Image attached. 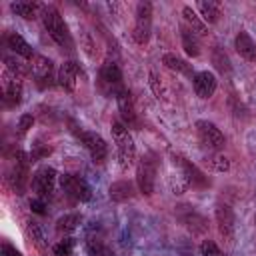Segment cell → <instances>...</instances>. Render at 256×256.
Wrapping results in <instances>:
<instances>
[{
  "label": "cell",
  "instance_id": "6da1fadb",
  "mask_svg": "<svg viewBox=\"0 0 256 256\" xmlns=\"http://www.w3.org/2000/svg\"><path fill=\"white\" fill-rule=\"evenodd\" d=\"M112 136H114V142H116V148H118L120 166L122 168L132 166L134 158H136V148H134V140H132V136L128 132V126L122 120H114L112 122Z\"/></svg>",
  "mask_w": 256,
  "mask_h": 256
},
{
  "label": "cell",
  "instance_id": "7a4b0ae2",
  "mask_svg": "<svg viewBox=\"0 0 256 256\" xmlns=\"http://www.w3.org/2000/svg\"><path fill=\"white\" fill-rule=\"evenodd\" d=\"M42 20H44V28L48 30L50 38H52L58 46H62V48H66V50H72V38H70L68 26H66V22L62 20L60 12L50 6V8L44 10Z\"/></svg>",
  "mask_w": 256,
  "mask_h": 256
},
{
  "label": "cell",
  "instance_id": "3957f363",
  "mask_svg": "<svg viewBox=\"0 0 256 256\" xmlns=\"http://www.w3.org/2000/svg\"><path fill=\"white\" fill-rule=\"evenodd\" d=\"M152 28V4L150 2H138L136 6V24H134V40L138 44H146L150 38Z\"/></svg>",
  "mask_w": 256,
  "mask_h": 256
},
{
  "label": "cell",
  "instance_id": "277c9868",
  "mask_svg": "<svg viewBox=\"0 0 256 256\" xmlns=\"http://www.w3.org/2000/svg\"><path fill=\"white\" fill-rule=\"evenodd\" d=\"M100 88L108 94V96H118L122 90H126L122 86V72L118 68V64L114 62H106L100 68Z\"/></svg>",
  "mask_w": 256,
  "mask_h": 256
},
{
  "label": "cell",
  "instance_id": "5b68a950",
  "mask_svg": "<svg viewBox=\"0 0 256 256\" xmlns=\"http://www.w3.org/2000/svg\"><path fill=\"white\" fill-rule=\"evenodd\" d=\"M154 180H156V160L154 156H144L136 170V182L140 192L150 196L154 192Z\"/></svg>",
  "mask_w": 256,
  "mask_h": 256
},
{
  "label": "cell",
  "instance_id": "8992f818",
  "mask_svg": "<svg viewBox=\"0 0 256 256\" xmlns=\"http://www.w3.org/2000/svg\"><path fill=\"white\" fill-rule=\"evenodd\" d=\"M60 186H62V190H64L70 198L80 200V202H86V200H90V196H92L90 186L86 184V180L80 178V176H76V174H62V176H60Z\"/></svg>",
  "mask_w": 256,
  "mask_h": 256
},
{
  "label": "cell",
  "instance_id": "52a82bcc",
  "mask_svg": "<svg viewBox=\"0 0 256 256\" xmlns=\"http://www.w3.org/2000/svg\"><path fill=\"white\" fill-rule=\"evenodd\" d=\"M78 134V138H80V142L84 144V148L90 152V156H92V160L96 162V164H102L104 160H106V156H108V146H106V142H104V138L100 136V134H96V132H76Z\"/></svg>",
  "mask_w": 256,
  "mask_h": 256
},
{
  "label": "cell",
  "instance_id": "ba28073f",
  "mask_svg": "<svg viewBox=\"0 0 256 256\" xmlns=\"http://www.w3.org/2000/svg\"><path fill=\"white\" fill-rule=\"evenodd\" d=\"M56 170L50 168V166H44L40 170H36V174L32 176V190L38 194V198H48L54 190V184H56Z\"/></svg>",
  "mask_w": 256,
  "mask_h": 256
},
{
  "label": "cell",
  "instance_id": "9c48e42d",
  "mask_svg": "<svg viewBox=\"0 0 256 256\" xmlns=\"http://www.w3.org/2000/svg\"><path fill=\"white\" fill-rule=\"evenodd\" d=\"M196 132H198V138L204 146L212 148V150H218L224 146V134L220 132V128L208 120H198L196 122Z\"/></svg>",
  "mask_w": 256,
  "mask_h": 256
},
{
  "label": "cell",
  "instance_id": "30bf717a",
  "mask_svg": "<svg viewBox=\"0 0 256 256\" xmlns=\"http://www.w3.org/2000/svg\"><path fill=\"white\" fill-rule=\"evenodd\" d=\"M174 162L182 168V176H184L186 186H192V188H206V186H210V180L206 178V174L202 170H198V166H194L192 162H188L182 156H176Z\"/></svg>",
  "mask_w": 256,
  "mask_h": 256
},
{
  "label": "cell",
  "instance_id": "8fae6325",
  "mask_svg": "<svg viewBox=\"0 0 256 256\" xmlns=\"http://www.w3.org/2000/svg\"><path fill=\"white\" fill-rule=\"evenodd\" d=\"M214 218H216V226H218V232L224 240L232 242L234 238V230H236V218H234V212L230 206L226 204H218L216 206V212H214Z\"/></svg>",
  "mask_w": 256,
  "mask_h": 256
},
{
  "label": "cell",
  "instance_id": "7c38bea8",
  "mask_svg": "<svg viewBox=\"0 0 256 256\" xmlns=\"http://www.w3.org/2000/svg\"><path fill=\"white\" fill-rule=\"evenodd\" d=\"M8 180H10V186L16 194L24 192L26 182H28V160L22 152H16V162H14V168H12Z\"/></svg>",
  "mask_w": 256,
  "mask_h": 256
},
{
  "label": "cell",
  "instance_id": "4fadbf2b",
  "mask_svg": "<svg viewBox=\"0 0 256 256\" xmlns=\"http://www.w3.org/2000/svg\"><path fill=\"white\" fill-rule=\"evenodd\" d=\"M30 68H32V74H34L36 82H38L42 88H44V86H50L52 70H54V66H52V60H50V58H46V56H34V58H32Z\"/></svg>",
  "mask_w": 256,
  "mask_h": 256
},
{
  "label": "cell",
  "instance_id": "5bb4252c",
  "mask_svg": "<svg viewBox=\"0 0 256 256\" xmlns=\"http://www.w3.org/2000/svg\"><path fill=\"white\" fill-rule=\"evenodd\" d=\"M4 100L6 106H16L22 100V80L12 72H6L4 76Z\"/></svg>",
  "mask_w": 256,
  "mask_h": 256
},
{
  "label": "cell",
  "instance_id": "9a60e30c",
  "mask_svg": "<svg viewBox=\"0 0 256 256\" xmlns=\"http://www.w3.org/2000/svg\"><path fill=\"white\" fill-rule=\"evenodd\" d=\"M216 86H218V80L212 72L208 70H202L194 76V90L200 98H210L214 92H216Z\"/></svg>",
  "mask_w": 256,
  "mask_h": 256
},
{
  "label": "cell",
  "instance_id": "2e32d148",
  "mask_svg": "<svg viewBox=\"0 0 256 256\" xmlns=\"http://www.w3.org/2000/svg\"><path fill=\"white\" fill-rule=\"evenodd\" d=\"M118 108H120V114H122V122L126 126H138V118H136V112H134V102H132V96L128 90H122L118 96Z\"/></svg>",
  "mask_w": 256,
  "mask_h": 256
},
{
  "label": "cell",
  "instance_id": "e0dca14e",
  "mask_svg": "<svg viewBox=\"0 0 256 256\" xmlns=\"http://www.w3.org/2000/svg\"><path fill=\"white\" fill-rule=\"evenodd\" d=\"M234 48H236V52L244 58V60H248V62H254L256 60V44H254V40L248 36V32H238L236 34V38H234Z\"/></svg>",
  "mask_w": 256,
  "mask_h": 256
},
{
  "label": "cell",
  "instance_id": "ac0fdd59",
  "mask_svg": "<svg viewBox=\"0 0 256 256\" xmlns=\"http://www.w3.org/2000/svg\"><path fill=\"white\" fill-rule=\"evenodd\" d=\"M76 78H78V64L68 60L60 66L58 70V84L64 88V90H74L76 88Z\"/></svg>",
  "mask_w": 256,
  "mask_h": 256
},
{
  "label": "cell",
  "instance_id": "d6986e66",
  "mask_svg": "<svg viewBox=\"0 0 256 256\" xmlns=\"http://www.w3.org/2000/svg\"><path fill=\"white\" fill-rule=\"evenodd\" d=\"M162 64H164L166 68L178 72V74H184V76L192 78V80H194V76H196L194 70H192V64H188L186 60L178 58L176 54H164V56H162Z\"/></svg>",
  "mask_w": 256,
  "mask_h": 256
},
{
  "label": "cell",
  "instance_id": "ffe728a7",
  "mask_svg": "<svg viewBox=\"0 0 256 256\" xmlns=\"http://www.w3.org/2000/svg\"><path fill=\"white\" fill-rule=\"evenodd\" d=\"M108 194H110V200H114V202H126L134 196V186L128 180H118L110 186Z\"/></svg>",
  "mask_w": 256,
  "mask_h": 256
},
{
  "label": "cell",
  "instance_id": "44dd1931",
  "mask_svg": "<svg viewBox=\"0 0 256 256\" xmlns=\"http://www.w3.org/2000/svg\"><path fill=\"white\" fill-rule=\"evenodd\" d=\"M182 18H184V22H186V26H188V30H192L194 34H198V36H204L206 32H208V28H206V22L204 20H200V16L190 8V6H184L182 8Z\"/></svg>",
  "mask_w": 256,
  "mask_h": 256
},
{
  "label": "cell",
  "instance_id": "7402d4cb",
  "mask_svg": "<svg viewBox=\"0 0 256 256\" xmlns=\"http://www.w3.org/2000/svg\"><path fill=\"white\" fill-rule=\"evenodd\" d=\"M6 42H8V48H12V50H14L16 54H20L22 58H34L30 44H28L20 34H16V32H8V34H6Z\"/></svg>",
  "mask_w": 256,
  "mask_h": 256
},
{
  "label": "cell",
  "instance_id": "603a6c76",
  "mask_svg": "<svg viewBox=\"0 0 256 256\" xmlns=\"http://www.w3.org/2000/svg\"><path fill=\"white\" fill-rule=\"evenodd\" d=\"M198 10H200L202 20L208 22V24H216L218 18H220V4L214 2V0H200Z\"/></svg>",
  "mask_w": 256,
  "mask_h": 256
},
{
  "label": "cell",
  "instance_id": "cb8c5ba5",
  "mask_svg": "<svg viewBox=\"0 0 256 256\" xmlns=\"http://www.w3.org/2000/svg\"><path fill=\"white\" fill-rule=\"evenodd\" d=\"M182 46L186 50L188 56H198L200 54V42H198V36L188 30V28H182Z\"/></svg>",
  "mask_w": 256,
  "mask_h": 256
},
{
  "label": "cell",
  "instance_id": "d4e9b609",
  "mask_svg": "<svg viewBox=\"0 0 256 256\" xmlns=\"http://www.w3.org/2000/svg\"><path fill=\"white\" fill-rule=\"evenodd\" d=\"M10 10L22 18H36V10H38V4L36 2H12L10 4Z\"/></svg>",
  "mask_w": 256,
  "mask_h": 256
},
{
  "label": "cell",
  "instance_id": "484cf974",
  "mask_svg": "<svg viewBox=\"0 0 256 256\" xmlns=\"http://www.w3.org/2000/svg\"><path fill=\"white\" fill-rule=\"evenodd\" d=\"M80 224V214H64L56 220V230L58 232H72Z\"/></svg>",
  "mask_w": 256,
  "mask_h": 256
},
{
  "label": "cell",
  "instance_id": "4316f807",
  "mask_svg": "<svg viewBox=\"0 0 256 256\" xmlns=\"http://www.w3.org/2000/svg\"><path fill=\"white\" fill-rule=\"evenodd\" d=\"M182 220H184V224H186L194 234H200V232H204V230H206V220H204L198 212H194V210H192V212H188V216H184Z\"/></svg>",
  "mask_w": 256,
  "mask_h": 256
},
{
  "label": "cell",
  "instance_id": "83f0119b",
  "mask_svg": "<svg viewBox=\"0 0 256 256\" xmlns=\"http://www.w3.org/2000/svg\"><path fill=\"white\" fill-rule=\"evenodd\" d=\"M212 64L216 66V70L218 72H222V74H228L232 68H230V60H228V56L220 50V48H214L212 50Z\"/></svg>",
  "mask_w": 256,
  "mask_h": 256
},
{
  "label": "cell",
  "instance_id": "f1b7e54d",
  "mask_svg": "<svg viewBox=\"0 0 256 256\" xmlns=\"http://www.w3.org/2000/svg\"><path fill=\"white\" fill-rule=\"evenodd\" d=\"M200 254L202 256H224V252L216 246V242H212V240H204L202 244H200Z\"/></svg>",
  "mask_w": 256,
  "mask_h": 256
},
{
  "label": "cell",
  "instance_id": "f546056e",
  "mask_svg": "<svg viewBox=\"0 0 256 256\" xmlns=\"http://www.w3.org/2000/svg\"><path fill=\"white\" fill-rule=\"evenodd\" d=\"M72 248H74V240H72V238H64V240H60V242L54 246V254H56V256H70Z\"/></svg>",
  "mask_w": 256,
  "mask_h": 256
},
{
  "label": "cell",
  "instance_id": "4dcf8cb0",
  "mask_svg": "<svg viewBox=\"0 0 256 256\" xmlns=\"http://www.w3.org/2000/svg\"><path fill=\"white\" fill-rule=\"evenodd\" d=\"M4 62H6L8 72H12L14 76H22V74H26V68H24V66H22V62H18L16 58L6 56V58H4Z\"/></svg>",
  "mask_w": 256,
  "mask_h": 256
},
{
  "label": "cell",
  "instance_id": "1f68e13d",
  "mask_svg": "<svg viewBox=\"0 0 256 256\" xmlns=\"http://www.w3.org/2000/svg\"><path fill=\"white\" fill-rule=\"evenodd\" d=\"M28 230H30V234H32L34 244H36L38 248H44V236H42V230L38 228V224H36V222H30Z\"/></svg>",
  "mask_w": 256,
  "mask_h": 256
},
{
  "label": "cell",
  "instance_id": "d6a6232c",
  "mask_svg": "<svg viewBox=\"0 0 256 256\" xmlns=\"http://www.w3.org/2000/svg\"><path fill=\"white\" fill-rule=\"evenodd\" d=\"M32 124H34V118H32L30 114L20 116V120H18V132H20V134H26V132L32 128Z\"/></svg>",
  "mask_w": 256,
  "mask_h": 256
},
{
  "label": "cell",
  "instance_id": "836d02e7",
  "mask_svg": "<svg viewBox=\"0 0 256 256\" xmlns=\"http://www.w3.org/2000/svg\"><path fill=\"white\" fill-rule=\"evenodd\" d=\"M50 154V148L48 146H40V144H34V150H32V154H30V160H40V158H44V156H48Z\"/></svg>",
  "mask_w": 256,
  "mask_h": 256
},
{
  "label": "cell",
  "instance_id": "e575fe53",
  "mask_svg": "<svg viewBox=\"0 0 256 256\" xmlns=\"http://www.w3.org/2000/svg\"><path fill=\"white\" fill-rule=\"evenodd\" d=\"M212 164H214V168L220 170V172H226V170L230 168V162H228L226 156H214V158H212Z\"/></svg>",
  "mask_w": 256,
  "mask_h": 256
},
{
  "label": "cell",
  "instance_id": "d590c367",
  "mask_svg": "<svg viewBox=\"0 0 256 256\" xmlns=\"http://www.w3.org/2000/svg\"><path fill=\"white\" fill-rule=\"evenodd\" d=\"M30 208H32L36 214H44V212H46V204H44L42 198H34V200H30Z\"/></svg>",
  "mask_w": 256,
  "mask_h": 256
},
{
  "label": "cell",
  "instance_id": "8d00e7d4",
  "mask_svg": "<svg viewBox=\"0 0 256 256\" xmlns=\"http://www.w3.org/2000/svg\"><path fill=\"white\" fill-rule=\"evenodd\" d=\"M150 84H152V88H154L156 98H164V96H162V88L158 86V78H156V74H154V72L150 74Z\"/></svg>",
  "mask_w": 256,
  "mask_h": 256
},
{
  "label": "cell",
  "instance_id": "74e56055",
  "mask_svg": "<svg viewBox=\"0 0 256 256\" xmlns=\"http://www.w3.org/2000/svg\"><path fill=\"white\" fill-rule=\"evenodd\" d=\"M2 256H22V254L10 244H2Z\"/></svg>",
  "mask_w": 256,
  "mask_h": 256
},
{
  "label": "cell",
  "instance_id": "f35d334b",
  "mask_svg": "<svg viewBox=\"0 0 256 256\" xmlns=\"http://www.w3.org/2000/svg\"><path fill=\"white\" fill-rule=\"evenodd\" d=\"M254 222H256V218H254Z\"/></svg>",
  "mask_w": 256,
  "mask_h": 256
}]
</instances>
